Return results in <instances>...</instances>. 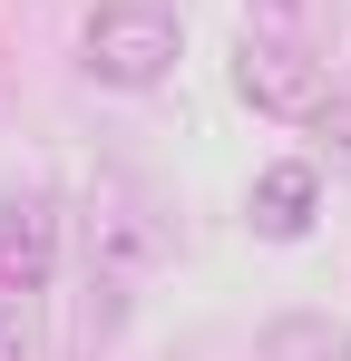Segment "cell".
Segmentation results:
<instances>
[{
    "instance_id": "6da1fadb",
    "label": "cell",
    "mask_w": 351,
    "mask_h": 361,
    "mask_svg": "<svg viewBox=\"0 0 351 361\" xmlns=\"http://www.w3.org/2000/svg\"><path fill=\"white\" fill-rule=\"evenodd\" d=\"M176 59H185V10L176 0H98L88 20H78V68L117 88V98H147V88H166Z\"/></svg>"
},
{
    "instance_id": "7a4b0ae2",
    "label": "cell",
    "mask_w": 351,
    "mask_h": 361,
    "mask_svg": "<svg viewBox=\"0 0 351 361\" xmlns=\"http://www.w3.org/2000/svg\"><path fill=\"white\" fill-rule=\"evenodd\" d=\"M78 254H88V274H117V283L156 274V264H166V215H156V195H137V185H88V205H78Z\"/></svg>"
},
{
    "instance_id": "3957f363",
    "label": "cell",
    "mask_w": 351,
    "mask_h": 361,
    "mask_svg": "<svg viewBox=\"0 0 351 361\" xmlns=\"http://www.w3.org/2000/svg\"><path fill=\"white\" fill-rule=\"evenodd\" d=\"M225 78H234V98H244L254 118H312L322 88H332V68L312 59V39H264V30L234 39Z\"/></svg>"
},
{
    "instance_id": "277c9868",
    "label": "cell",
    "mask_w": 351,
    "mask_h": 361,
    "mask_svg": "<svg viewBox=\"0 0 351 361\" xmlns=\"http://www.w3.org/2000/svg\"><path fill=\"white\" fill-rule=\"evenodd\" d=\"M58 254H68L58 195H49V185H0V293L39 302L58 283Z\"/></svg>"
},
{
    "instance_id": "5b68a950",
    "label": "cell",
    "mask_w": 351,
    "mask_h": 361,
    "mask_svg": "<svg viewBox=\"0 0 351 361\" xmlns=\"http://www.w3.org/2000/svg\"><path fill=\"white\" fill-rule=\"evenodd\" d=\"M244 225H254V244H302L312 225H322V166H312V157L254 166V185H244Z\"/></svg>"
},
{
    "instance_id": "8992f818",
    "label": "cell",
    "mask_w": 351,
    "mask_h": 361,
    "mask_svg": "<svg viewBox=\"0 0 351 361\" xmlns=\"http://www.w3.org/2000/svg\"><path fill=\"white\" fill-rule=\"evenodd\" d=\"M264 361H351V322H332V312H273L264 322Z\"/></svg>"
},
{
    "instance_id": "52a82bcc",
    "label": "cell",
    "mask_w": 351,
    "mask_h": 361,
    "mask_svg": "<svg viewBox=\"0 0 351 361\" xmlns=\"http://www.w3.org/2000/svg\"><path fill=\"white\" fill-rule=\"evenodd\" d=\"M0 361H49V332L20 293H0Z\"/></svg>"
},
{
    "instance_id": "ba28073f",
    "label": "cell",
    "mask_w": 351,
    "mask_h": 361,
    "mask_svg": "<svg viewBox=\"0 0 351 361\" xmlns=\"http://www.w3.org/2000/svg\"><path fill=\"white\" fill-rule=\"evenodd\" d=\"M244 30H264V39H312V0H244Z\"/></svg>"
},
{
    "instance_id": "9c48e42d",
    "label": "cell",
    "mask_w": 351,
    "mask_h": 361,
    "mask_svg": "<svg viewBox=\"0 0 351 361\" xmlns=\"http://www.w3.org/2000/svg\"><path fill=\"white\" fill-rule=\"evenodd\" d=\"M312 137H322V147H332V157H351V88H322V108H312Z\"/></svg>"
}]
</instances>
